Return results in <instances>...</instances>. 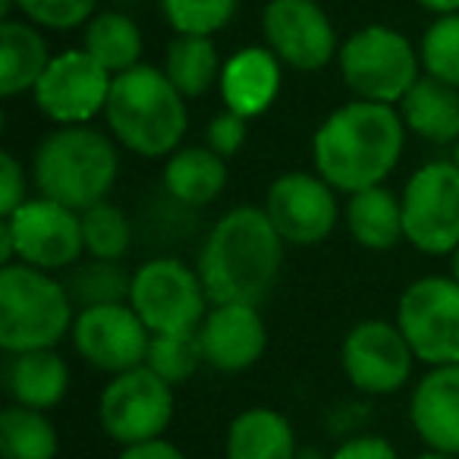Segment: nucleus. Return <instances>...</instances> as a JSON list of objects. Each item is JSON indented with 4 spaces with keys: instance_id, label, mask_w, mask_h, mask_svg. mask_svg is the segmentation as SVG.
Here are the masks:
<instances>
[{
    "instance_id": "nucleus-19",
    "label": "nucleus",
    "mask_w": 459,
    "mask_h": 459,
    "mask_svg": "<svg viewBox=\"0 0 459 459\" xmlns=\"http://www.w3.org/2000/svg\"><path fill=\"white\" fill-rule=\"evenodd\" d=\"M283 64L268 45L243 48L223 64L221 70V98L223 108L237 110L246 120L262 117L281 95Z\"/></svg>"
},
{
    "instance_id": "nucleus-26",
    "label": "nucleus",
    "mask_w": 459,
    "mask_h": 459,
    "mask_svg": "<svg viewBox=\"0 0 459 459\" xmlns=\"http://www.w3.org/2000/svg\"><path fill=\"white\" fill-rule=\"evenodd\" d=\"M173 85L179 89L183 98H202L221 82V54H217L211 35H177L167 45L164 66Z\"/></svg>"
},
{
    "instance_id": "nucleus-27",
    "label": "nucleus",
    "mask_w": 459,
    "mask_h": 459,
    "mask_svg": "<svg viewBox=\"0 0 459 459\" xmlns=\"http://www.w3.org/2000/svg\"><path fill=\"white\" fill-rule=\"evenodd\" d=\"M60 434L45 409L10 403L0 412V456L4 459H57Z\"/></svg>"
},
{
    "instance_id": "nucleus-43",
    "label": "nucleus",
    "mask_w": 459,
    "mask_h": 459,
    "mask_svg": "<svg viewBox=\"0 0 459 459\" xmlns=\"http://www.w3.org/2000/svg\"><path fill=\"white\" fill-rule=\"evenodd\" d=\"M453 164L459 167V142H456V145H453Z\"/></svg>"
},
{
    "instance_id": "nucleus-34",
    "label": "nucleus",
    "mask_w": 459,
    "mask_h": 459,
    "mask_svg": "<svg viewBox=\"0 0 459 459\" xmlns=\"http://www.w3.org/2000/svg\"><path fill=\"white\" fill-rule=\"evenodd\" d=\"M98 0H16V10L29 22L51 32H70L95 16Z\"/></svg>"
},
{
    "instance_id": "nucleus-4",
    "label": "nucleus",
    "mask_w": 459,
    "mask_h": 459,
    "mask_svg": "<svg viewBox=\"0 0 459 459\" xmlns=\"http://www.w3.org/2000/svg\"><path fill=\"white\" fill-rule=\"evenodd\" d=\"M120 177V152L110 133L79 123L57 126L32 154V183L39 195L73 211L104 202Z\"/></svg>"
},
{
    "instance_id": "nucleus-9",
    "label": "nucleus",
    "mask_w": 459,
    "mask_h": 459,
    "mask_svg": "<svg viewBox=\"0 0 459 459\" xmlns=\"http://www.w3.org/2000/svg\"><path fill=\"white\" fill-rule=\"evenodd\" d=\"M177 412L173 384L154 375L148 365L110 375L108 387L98 396V419L114 444L133 446L164 437Z\"/></svg>"
},
{
    "instance_id": "nucleus-15",
    "label": "nucleus",
    "mask_w": 459,
    "mask_h": 459,
    "mask_svg": "<svg viewBox=\"0 0 459 459\" xmlns=\"http://www.w3.org/2000/svg\"><path fill=\"white\" fill-rule=\"evenodd\" d=\"M70 337L76 356L101 375H120L145 365L152 343V331L129 302L79 308Z\"/></svg>"
},
{
    "instance_id": "nucleus-31",
    "label": "nucleus",
    "mask_w": 459,
    "mask_h": 459,
    "mask_svg": "<svg viewBox=\"0 0 459 459\" xmlns=\"http://www.w3.org/2000/svg\"><path fill=\"white\" fill-rule=\"evenodd\" d=\"M145 365L167 384H183L204 365L202 340L198 331H177V333H152Z\"/></svg>"
},
{
    "instance_id": "nucleus-42",
    "label": "nucleus",
    "mask_w": 459,
    "mask_h": 459,
    "mask_svg": "<svg viewBox=\"0 0 459 459\" xmlns=\"http://www.w3.org/2000/svg\"><path fill=\"white\" fill-rule=\"evenodd\" d=\"M450 274L459 281V246H456V249H453V255H450Z\"/></svg>"
},
{
    "instance_id": "nucleus-13",
    "label": "nucleus",
    "mask_w": 459,
    "mask_h": 459,
    "mask_svg": "<svg viewBox=\"0 0 459 459\" xmlns=\"http://www.w3.org/2000/svg\"><path fill=\"white\" fill-rule=\"evenodd\" d=\"M114 85V73H108L85 48L64 51L51 57L48 70L35 82V108L57 126H79L104 114Z\"/></svg>"
},
{
    "instance_id": "nucleus-36",
    "label": "nucleus",
    "mask_w": 459,
    "mask_h": 459,
    "mask_svg": "<svg viewBox=\"0 0 459 459\" xmlns=\"http://www.w3.org/2000/svg\"><path fill=\"white\" fill-rule=\"evenodd\" d=\"M26 202V170L13 152L0 154V217L13 214Z\"/></svg>"
},
{
    "instance_id": "nucleus-17",
    "label": "nucleus",
    "mask_w": 459,
    "mask_h": 459,
    "mask_svg": "<svg viewBox=\"0 0 459 459\" xmlns=\"http://www.w3.org/2000/svg\"><path fill=\"white\" fill-rule=\"evenodd\" d=\"M204 365L223 375H239L258 365L268 350V325L249 302H211L198 325Z\"/></svg>"
},
{
    "instance_id": "nucleus-3",
    "label": "nucleus",
    "mask_w": 459,
    "mask_h": 459,
    "mask_svg": "<svg viewBox=\"0 0 459 459\" xmlns=\"http://www.w3.org/2000/svg\"><path fill=\"white\" fill-rule=\"evenodd\" d=\"M108 133L139 158H170L189 129L186 98L158 66L139 64L117 73L104 108Z\"/></svg>"
},
{
    "instance_id": "nucleus-41",
    "label": "nucleus",
    "mask_w": 459,
    "mask_h": 459,
    "mask_svg": "<svg viewBox=\"0 0 459 459\" xmlns=\"http://www.w3.org/2000/svg\"><path fill=\"white\" fill-rule=\"evenodd\" d=\"M412 459H459V456H450V453H440V450H421L419 456H412Z\"/></svg>"
},
{
    "instance_id": "nucleus-21",
    "label": "nucleus",
    "mask_w": 459,
    "mask_h": 459,
    "mask_svg": "<svg viewBox=\"0 0 459 459\" xmlns=\"http://www.w3.org/2000/svg\"><path fill=\"white\" fill-rule=\"evenodd\" d=\"M227 158L211 152L208 145H192L177 148L170 158H164L160 186L173 204L204 208L227 189Z\"/></svg>"
},
{
    "instance_id": "nucleus-38",
    "label": "nucleus",
    "mask_w": 459,
    "mask_h": 459,
    "mask_svg": "<svg viewBox=\"0 0 459 459\" xmlns=\"http://www.w3.org/2000/svg\"><path fill=\"white\" fill-rule=\"evenodd\" d=\"M117 459H189L177 444H170L167 437H154L145 444L120 446V456Z\"/></svg>"
},
{
    "instance_id": "nucleus-33",
    "label": "nucleus",
    "mask_w": 459,
    "mask_h": 459,
    "mask_svg": "<svg viewBox=\"0 0 459 459\" xmlns=\"http://www.w3.org/2000/svg\"><path fill=\"white\" fill-rule=\"evenodd\" d=\"M239 0H160L177 35H214L233 20Z\"/></svg>"
},
{
    "instance_id": "nucleus-10",
    "label": "nucleus",
    "mask_w": 459,
    "mask_h": 459,
    "mask_svg": "<svg viewBox=\"0 0 459 459\" xmlns=\"http://www.w3.org/2000/svg\"><path fill=\"white\" fill-rule=\"evenodd\" d=\"M396 325L428 368L459 362V281L453 274L412 281L396 302Z\"/></svg>"
},
{
    "instance_id": "nucleus-39",
    "label": "nucleus",
    "mask_w": 459,
    "mask_h": 459,
    "mask_svg": "<svg viewBox=\"0 0 459 459\" xmlns=\"http://www.w3.org/2000/svg\"><path fill=\"white\" fill-rule=\"evenodd\" d=\"M419 7L431 10L437 16H446V13H459V0H415Z\"/></svg>"
},
{
    "instance_id": "nucleus-25",
    "label": "nucleus",
    "mask_w": 459,
    "mask_h": 459,
    "mask_svg": "<svg viewBox=\"0 0 459 459\" xmlns=\"http://www.w3.org/2000/svg\"><path fill=\"white\" fill-rule=\"evenodd\" d=\"M48 64H51V51L35 22H0V95L16 98L32 91Z\"/></svg>"
},
{
    "instance_id": "nucleus-2",
    "label": "nucleus",
    "mask_w": 459,
    "mask_h": 459,
    "mask_svg": "<svg viewBox=\"0 0 459 459\" xmlns=\"http://www.w3.org/2000/svg\"><path fill=\"white\" fill-rule=\"evenodd\" d=\"M406 133L396 104L352 98L315 129V170L346 195L381 186L400 164Z\"/></svg>"
},
{
    "instance_id": "nucleus-6",
    "label": "nucleus",
    "mask_w": 459,
    "mask_h": 459,
    "mask_svg": "<svg viewBox=\"0 0 459 459\" xmlns=\"http://www.w3.org/2000/svg\"><path fill=\"white\" fill-rule=\"evenodd\" d=\"M85 258L82 214L54 198H26L13 214L0 217V262L41 271H70Z\"/></svg>"
},
{
    "instance_id": "nucleus-23",
    "label": "nucleus",
    "mask_w": 459,
    "mask_h": 459,
    "mask_svg": "<svg viewBox=\"0 0 459 459\" xmlns=\"http://www.w3.org/2000/svg\"><path fill=\"white\" fill-rule=\"evenodd\" d=\"M396 108L409 133L428 145H456L459 142V89L453 85L425 73Z\"/></svg>"
},
{
    "instance_id": "nucleus-22",
    "label": "nucleus",
    "mask_w": 459,
    "mask_h": 459,
    "mask_svg": "<svg viewBox=\"0 0 459 459\" xmlns=\"http://www.w3.org/2000/svg\"><path fill=\"white\" fill-rule=\"evenodd\" d=\"M343 223L352 243L368 252H387L406 239L403 227V198L387 186H368L346 198Z\"/></svg>"
},
{
    "instance_id": "nucleus-20",
    "label": "nucleus",
    "mask_w": 459,
    "mask_h": 459,
    "mask_svg": "<svg viewBox=\"0 0 459 459\" xmlns=\"http://www.w3.org/2000/svg\"><path fill=\"white\" fill-rule=\"evenodd\" d=\"M4 387L20 406L45 409L60 406L70 390V365L57 350H26L7 352L4 362Z\"/></svg>"
},
{
    "instance_id": "nucleus-14",
    "label": "nucleus",
    "mask_w": 459,
    "mask_h": 459,
    "mask_svg": "<svg viewBox=\"0 0 459 459\" xmlns=\"http://www.w3.org/2000/svg\"><path fill=\"white\" fill-rule=\"evenodd\" d=\"M264 214L287 246H318L340 221L337 189L318 170H287L268 186L262 202Z\"/></svg>"
},
{
    "instance_id": "nucleus-24",
    "label": "nucleus",
    "mask_w": 459,
    "mask_h": 459,
    "mask_svg": "<svg viewBox=\"0 0 459 459\" xmlns=\"http://www.w3.org/2000/svg\"><path fill=\"white\" fill-rule=\"evenodd\" d=\"M296 453L299 444L293 425L271 406L243 409L223 437V459H296Z\"/></svg>"
},
{
    "instance_id": "nucleus-28",
    "label": "nucleus",
    "mask_w": 459,
    "mask_h": 459,
    "mask_svg": "<svg viewBox=\"0 0 459 459\" xmlns=\"http://www.w3.org/2000/svg\"><path fill=\"white\" fill-rule=\"evenodd\" d=\"M82 48L108 73H126L142 60V32L126 13L104 10L85 22Z\"/></svg>"
},
{
    "instance_id": "nucleus-18",
    "label": "nucleus",
    "mask_w": 459,
    "mask_h": 459,
    "mask_svg": "<svg viewBox=\"0 0 459 459\" xmlns=\"http://www.w3.org/2000/svg\"><path fill=\"white\" fill-rule=\"evenodd\" d=\"M409 421L428 450L459 456V362L434 365L409 394Z\"/></svg>"
},
{
    "instance_id": "nucleus-5",
    "label": "nucleus",
    "mask_w": 459,
    "mask_h": 459,
    "mask_svg": "<svg viewBox=\"0 0 459 459\" xmlns=\"http://www.w3.org/2000/svg\"><path fill=\"white\" fill-rule=\"evenodd\" d=\"M76 302L64 281L32 264L0 268V346L4 352L54 350L73 333Z\"/></svg>"
},
{
    "instance_id": "nucleus-40",
    "label": "nucleus",
    "mask_w": 459,
    "mask_h": 459,
    "mask_svg": "<svg viewBox=\"0 0 459 459\" xmlns=\"http://www.w3.org/2000/svg\"><path fill=\"white\" fill-rule=\"evenodd\" d=\"M296 459H331V456H327V453H321L318 446H299Z\"/></svg>"
},
{
    "instance_id": "nucleus-1",
    "label": "nucleus",
    "mask_w": 459,
    "mask_h": 459,
    "mask_svg": "<svg viewBox=\"0 0 459 459\" xmlns=\"http://www.w3.org/2000/svg\"><path fill=\"white\" fill-rule=\"evenodd\" d=\"M283 237L258 204L223 211L204 233L195 268L211 302L262 306L283 268Z\"/></svg>"
},
{
    "instance_id": "nucleus-32",
    "label": "nucleus",
    "mask_w": 459,
    "mask_h": 459,
    "mask_svg": "<svg viewBox=\"0 0 459 459\" xmlns=\"http://www.w3.org/2000/svg\"><path fill=\"white\" fill-rule=\"evenodd\" d=\"M421 70L440 82L459 89V13L437 16L425 29L419 45Z\"/></svg>"
},
{
    "instance_id": "nucleus-11",
    "label": "nucleus",
    "mask_w": 459,
    "mask_h": 459,
    "mask_svg": "<svg viewBox=\"0 0 459 459\" xmlns=\"http://www.w3.org/2000/svg\"><path fill=\"white\" fill-rule=\"evenodd\" d=\"M406 243L425 255H453L459 246V167L428 160L403 186Z\"/></svg>"
},
{
    "instance_id": "nucleus-30",
    "label": "nucleus",
    "mask_w": 459,
    "mask_h": 459,
    "mask_svg": "<svg viewBox=\"0 0 459 459\" xmlns=\"http://www.w3.org/2000/svg\"><path fill=\"white\" fill-rule=\"evenodd\" d=\"M82 214V237H85V255L120 262L133 246V223L126 211L114 204L110 198L79 211Z\"/></svg>"
},
{
    "instance_id": "nucleus-16",
    "label": "nucleus",
    "mask_w": 459,
    "mask_h": 459,
    "mask_svg": "<svg viewBox=\"0 0 459 459\" xmlns=\"http://www.w3.org/2000/svg\"><path fill=\"white\" fill-rule=\"evenodd\" d=\"M264 45L283 66L318 73L337 57V32L318 0H268L262 13Z\"/></svg>"
},
{
    "instance_id": "nucleus-7",
    "label": "nucleus",
    "mask_w": 459,
    "mask_h": 459,
    "mask_svg": "<svg viewBox=\"0 0 459 459\" xmlns=\"http://www.w3.org/2000/svg\"><path fill=\"white\" fill-rule=\"evenodd\" d=\"M337 66L352 95L381 104H400L421 76L419 51L390 26H365L352 32L340 45Z\"/></svg>"
},
{
    "instance_id": "nucleus-29",
    "label": "nucleus",
    "mask_w": 459,
    "mask_h": 459,
    "mask_svg": "<svg viewBox=\"0 0 459 459\" xmlns=\"http://www.w3.org/2000/svg\"><path fill=\"white\" fill-rule=\"evenodd\" d=\"M66 290H70L76 308L91 306H114V302H129L133 290V274L120 262L85 255L79 264L66 271Z\"/></svg>"
},
{
    "instance_id": "nucleus-35",
    "label": "nucleus",
    "mask_w": 459,
    "mask_h": 459,
    "mask_svg": "<svg viewBox=\"0 0 459 459\" xmlns=\"http://www.w3.org/2000/svg\"><path fill=\"white\" fill-rule=\"evenodd\" d=\"M246 135H249V120L237 110L223 108L217 117H211L208 129H204V145L221 158H233L246 145Z\"/></svg>"
},
{
    "instance_id": "nucleus-8",
    "label": "nucleus",
    "mask_w": 459,
    "mask_h": 459,
    "mask_svg": "<svg viewBox=\"0 0 459 459\" xmlns=\"http://www.w3.org/2000/svg\"><path fill=\"white\" fill-rule=\"evenodd\" d=\"M129 306L152 333H177L198 331L211 308V296L198 268L179 262L177 255H158L133 271Z\"/></svg>"
},
{
    "instance_id": "nucleus-12",
    "label": "nucleus",
    "mask_w": 459,
    "mask_h": 459,
    "mask_svg": "<svg viewBox=\"0 0 459 459\" xmlns=\"http://www.w3.org/2000/svg\"><path fill=\"white\" fill-rule=\"evenodd\" d=\"M415 352L396 321L365 318L346 331L340 343L343 375L365 396H394L409 384Z\"/></svg>"
},
{
    "instance_id": "nucleus-37",
    "label": "nucleus",
    "mask_w": 459,
    "mask_h": 459,
    "mask_svg": "<svg viewBox=\"0 0 459 459\" xmlns=\"http://www.w3.org/2000/svg\"><path fill=\"white\" fill-rule=\"evenodd\" d=\"M331 459H400L396 446L381 434H352L337 444Z\"/></svg>"
}]
</instances>
